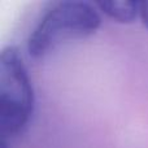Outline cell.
Returning <instances> with one entry per match:
<instances>
[{
    "label": "cell",
    "instance_id": "6da1fadb",
    "mask_svg": "<svg viewBox=\"0 0 148 148\" xmlns=\"http://www.w3.org/2000/svg\"><path fill=\"white\" fill-rule=\"evenodd\" d=\"M100 26L101 16L95 4L82 0L57 1L30 31L26 49L33 59H43L65 42L92 36Z\"/></svg>",
    "mask_w": 148,
    "mask_h": 148
},
{
    "label": "cell",
    "instance_id": "7a4b0ae2",
    "mask_svg": "<svg viewBox=\"0 0 148 148\" xmlns=\"http://www.w3.org/2000/svg\"><path fill=\"white\" fill-rule=\"evenodd\" d=\"M35 94L27 68L17 47L0 52V133L4 140L20 134L34 112Z\"/></svg>",
    "mask_w": 148,
    "mask_h": 148
},
{
    "label": "cell",
    "instance_id": "3957f363",
    "mask_svg": "<svg viewBox=\"0 0 148 148\" xmlns=\"http://www.w3.org/2000/svg\"><path fill=\"white\" fill-rule=\"evenodd\" d=\"M99 12L117 23L129 25L139 18L140 1L135 0H101L95 3Z\"/></svg>",
    "mask_w": 148,
    "mask_h": 148
},
{
    "label": "cell",
    "instance_id": "277c9868",
    "mask_svg": "<svg viewBox=\"0 0 148 148\" xmlns=\"http://www.w3.org/2000/svg\"><path fill=\"white\" fill-rule=\"evenodd\" d=\"M139 18L144 27L148 29V0L140 1V10H139Z\"/></svg>",
    "mask_w": 148,
    "mask_h": 148
}]
</instances>
